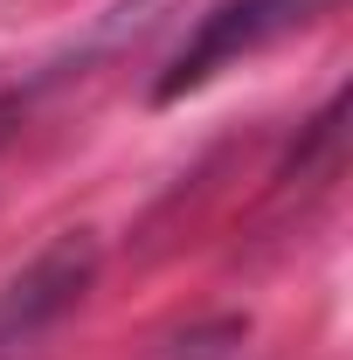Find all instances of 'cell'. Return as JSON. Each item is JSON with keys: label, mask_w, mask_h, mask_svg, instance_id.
<instances>
[{"label": "cell", "mask_w": 353, "mask_h": 360, "mask_svg": "<svg viewBox=\"0 0 353 360\" xmlns=\"http://www.w3.org/2000/svg\"><path fill=\"white\" fill-rule=\"evenodd\" d=\"M326 7H340V0H222L215 14H201V28L180 42V56L167 63V77H160L153 97L174 104L187 90H201L215 70H229V63H243V56H257L270 42H284V35H298Z\"/></svg>", "instance_id": "1"}]
</instances>
